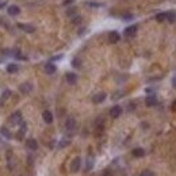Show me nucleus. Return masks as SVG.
Segmentation results:
<instances>
[{
  "label": "nucleus",
  "instance_id": "obj_1",
  "mask_svg": "<svg viewBox=\"0 0 176 176\" xmlns=\"http://www.w3.org/2000/svg\"><path fill=\"white\" fill-rule=\"evenodd\" d=\"M8 122H10L11 125H14V126H16V125H21V123H22V114L19 113V111H16V113H14V114H11Z\"/></svg>",
  "mask_w": 176,
  "mask_h": 176
},
{
  "label": "nucleus",
  "instance_id": "obj_2",
  "mask_svg": "<svg viewBox=\"0 0 176 176\" xmlns=\"http://www.w3.org/2000/svg\"><path fill=\"white\" fill-rule=\"evenodd\" d=\"M80 167H81V158L80 157H75L73 160H72V163H70V171L73 173L79 172L80 171Z\"/></svg>",
  "mask_w": 176,
  "mask_h": 176
},
{
  "label": "nucleus",
  "instance_id": "obj_3",
  "mask_svg": "<svg viewBox=\"0 0 176 176\" xmlns=\"http://www.w3.org/2000/svg\"><path fill=\"white\" fill-rule=\"evenodd\" d=\"M137 26L136 25H133V26H129L127 28H125V37H127V38H130V37H134L136 35V33H137Z\"/></svg>",
  "mask_w": 176,
  "mask_h": 176
},
{
  "label": "nucleus",
  "instance_id": "obj_4",
  "mask_svg": "<svg viewBox=\"0 0 176 176\" xmlns=\"http://www.w3.org/2000/svg\"><path fill=\"white\" fill-rule=\"evenodd\" d=\"M121 114H122V107H121V106H114V107H111V110H110L111 118H118Z\"/></svg>",
  "mask_w": 176,
  "mask_h": 176
},
{
  "label": "nucleus",
  "instance_id": "obj_5",
  "mask_svg": "<svg viewBox=\"0 0 176 176\" xmlns=\"http://www.w3.org/2000/svg\"><path fill=\"white\" fill-rule=\"evenodd\" d=\"M19 89H21L22 94H30V92L33 91V84L31 83H23V84H21V87H19Z\"/></svg>",
  "mask_w": 176,
  "mask_h": 176
},
{
  "label": "nucleus",
  "instance_id": "obj_6",
  "mask_svg": "<svg viewBox=\"0 0 176 176\" xmlns=\"http://www.w3.org/2000/svg\"><path fill=\"white\" fill-rule=\"evenodd\" d=\"M26 146H27L28 149H31V150H37L38 142H37V140H34V138H28V140L26 141Z\"/></svg>",
  "mask_w": 176,
  "mask_h": 176
},
{
  "label": "nucleus",
  "instance_id": "obj_7",
  "mask_svg": "<svg viewBox=\"0 0 176 176\" xmlns=\"http://www.w3.org/2000/svg\"><path fill=\"white\" fill-rule=\"evenodd\" d=\"M76 127V121L73 119V118H68L67 122H65V129H67L68 131H72Z\"/></svg>",
  "mask_w": 176,
  "mask_h": 176
},
{
  "label": "nucleus",
  "instance_id": "obj_8",
  "mask_svg": "<svg viewBox=\"0 0 176 176\" xmlns=\"http://www.w3.org/2000/svg\"><path fill=\"white\" fill-rule=\"evenodd\" d=\"M65 77H67V81L69 84H76V81H77V75L72 73V72H68V73L65 75Z\"/></svg>",
  "mask_w": 176,
  "mask_h": 176
},
{
  "label": "nucleus",
  "instance_id": "obj_9",
  "mask_svg": "<svg viewBox=\"0 0 176 176\" xmlns=\"http://www.w3.org/2000/svg\"><path fill=\"white\" fill-rule=\"evenodd\" d=\"M104 99H106V94H104V92H99V94H96V95L92 98V102L96 103V104H99V103H102Z\"/></svg>",
  "mask_w": 176,
  "mask_h": 176
},
{
  "label": "nucleus",
  "instance_id": "obj_10",
  "mask_svg": "<svg viewBox=\"0 0 176 176\" xmlns=\"http://www.w3.org/2000/svg\"><path fill=\"white\" fill-rule=\"evenodd\" d=\"M145 104L148 106V107H153V106L157 104V98H156V96H153V95L148 96V98L145 99Z\"/></svg>",
  "mask_w": 176,
  "mask_h": 176
},
{
  "label": "nucleus",
  "instance_id": "obj_11",
  "mask_svg": "<svg viewBox=\"0 0 176 176\" xmlns=\"http://www.w3.org/2000/svg\"><path fill=\"white\" fill-rule=\"evenodd\" d=\"M18 27L21 28V30H23V31H26V33H34L35 31V27L34 26H31V25H23V23H19Z\"/></svg>",
  "mask_w": 176,
  "mask_h": 176
},
{
  "label": "nucleus",
  "instance_id": "obj_12",
  "mask_svg": "<svg viewBox=\"0 0 176 176\" xmlns=\"http://www.w3.org/2000/svg\"><path fill=\"white\" fill-rule=\"evenodd\" d=\"M119 39H121V37H119V34H118L116 31H111V33L109 34V41H110L111 43H116L118 41H119Z\"/></svg>",
  "mask_w": 176,
  "mask_h": 176
},
{
  "label": "nucleus",
  "instance_id": "obj_13",
  "mask_svg": "<svg viewBox=\"0 0 176 176\" xmlns=\"http://www.w3.org/2000/svg\"><path fill=\"white\" fill-rule=\"evenodd\" d=\"M42 118H43V121H45L46 123H52L53 122V114L50 113L49 110H45V111H43Z\"/></svg>",
  "mask_w": 176,
  "mask_h": 176
},
{
  "label": "nucleus",
  "instance_id": "obj_14",
  "mask_svg": "<svg viewBox=\"0 0 176 176\" xmlns=\"http://www.w3.org/2000/svg\"><path fill=\"white\" fill-rule=\"evenodd\" d=\"M57 70V68H56V65H54V64H52V62H48L45 65V72L48 75H53L54 73V72H56Z\"/></svg>",
  "mask_w": 176,
  "mask_h": 176
},
{
  "label": "nucleus",
  "instance_id": "obj_15",
  "mask_svg": "<svg viewBox=\"0 0 176 176\" xmlns=\"http://www.w3.org/2000/svg\"><path fill=\"white\" fill-rule=\"evenodd\" d=\"M19 12H21V10L18 6H10L8 7V15H11V16H16V15H19Z\"/></svg>",
  "mask_w": 176,
  "mask_h": 176
},
{
  "label": "nucleus",
  "instance_id": "obj_16",
  "mask_svg": "<svg viewBox=\"0 0 176 176\" xmlns=\"http://www.w3.org/2000/svg\"><path fill=\"white\" fill-rule=\"evenodd\" d=\"M133 156L134 157H144L145 156V150L142 148H136V149H133Z\"/></svg>",
  "mask_w": 176,
  "mask_h": 176
},
{
  "label": "nucleus",
  "instance_id": "obj_17",
  "mask_svg": "<svg viewBox=\"0 0 176 176\" xmlns=\"http://www.w3.org/2000/svg\"><path fill=\"white\" fill-rule=\"evenodd\" d=\"M10 95H11V91H10V89H4V92L1 94V98H0V103L3 104V103L6 102L8 98H10Z\"/></svg>",
  "mask_w": 176,
  "mask_h": 176
},
{
  "label": "nucleus",
  "instance_id": "obj_18",
  "mask_svg": "<svg viewBox=\"0 0 176 176\" xmlns=\"http://www.w3.org/2000/svg\"><path fill=\"white\" fill-rule=\"evenodd\" d=\"M167 19L169 23H176V12H173V11L167 12Z\"/></svg>",
  "mask_w": 176,
  "mask_h": 176
},
{
  "label": "nucleus",
  "instance_id": "obj_19",
  "mask_svg": "<svg viewBox=\"0 0 176 176\" xmlns=\"http://www.w3.org/2000/svg\"><path fill=\"white\" fill-rule=\"evenodd\" d=\"M18 65L16 64H8V67H7V72L8 73H15V72H18Z\"/></svg>",
  "mask_w": 176,
  "mask_h": 176
},
{
  "label": "nucleus",
  "instance_id": "obj_20",
  "mask_svg": "<svg viewBox=\"0 0 176 176\" xmlns=\"http://www.w3.org/2000/svg\"><path fill=\"white\" fill-rule=\"evenodd\" d=\"M167 19V12H161V14L156 15V21L157 22H164Z\"/></svg>",
  "mask_w": 176,
  "mask_h": 176
},
{
  "label": "nucleus",
  "instance_id": "obj_21",
  "mask_svg": "<svg viewBox=\"0 0 176 176\" xmlns=\"http://www.w3.org/2000/svg\"><path fill=\"white\" fill-rule=\"evenodd\" d=\"M0 133L3 134V136H4L6 138H11V133L8 131L7 127H1V129H0Z\"/></svg>",
  "mask_w": 176,
  "mask_h": 176
},
{
  "label": "nucleus",
  "instance_id": "obj_22",
  "mask_svg": "<svg viewBox=\"0 0 176 176\" xmlns=\"http://www.w3.org/2000/svg\"><path fill=\"white\" fill-rule=\"evenodd\" d=\"M92 167H94V157H89L87 158V171H89V169H92Z\"/></svg>",
  "mask_w": 176,
  "mask_h": 176
},
{
  "label": "nucleus",
  "instance_id": "obj_23",
  "mask_svg": "<svg viewBox=\"0 0 176 176\" xmlns=\"http://www.w3.org/2000/svg\"><path fill=\"white\" fill-rule=\"evenodd\" d=\"M80 22H81L80 15H73V18H72V23H73V25H77V23H80Z\"/></svg>",
  "mask_w": 176,
  "mask_h": 176
},
{
  "label": "nucleus",
  "instance_id": "obj_24",
  "mask_svg": "<svg viewBox=\"0 0 176 176\" xmlns=\"http://www.w3.org/2000/svg\"><path fill=\"white\" fill-rule=\"evenodd\" d=\"M69 142H70L69 140H61L60 144H58V148H65L67 145H69Z\"/></svg>",
  "mask_w": 176,
  "mask_h": 176
},
{
  "label": "nucleus",
  "instance_id": "obj_25",
  "mask_svg": "<svg viewBox=\"0 0 176 176\" xmlns=\"http://www.w3.org/2000/svg\"><path fill=\"white\" fill-rule=\"evenodd\" d=\"M72 65H73L75 68H80V65H81L80 60H79V58H75V60L72 61Z\"/></svg>",
  "mask_w": 176,
  "mask_h": 176
},
{
  "label": "nucleus",
  "instance_id": "obj_26",
  "mask_svg": "<svg viewBox=\"0 0 176 176\" xmlns=\"http://www.w3.org/2000/svg\"><path fill=\"white\" fill-rule=\"evenodd\" d=\"M122 95H123V92L118 91V92H115V94H114V95H113V99H114V100H116V99L122 98Z\"/></svg>",
  "mask_w": 176,
  "mask_h": 176
},
{
  "label": "nucleus",
  "instance_id": "obj_27",
  "mask_svg": "<svg viewBox=\"0 0 176 176\" xmlns=\"http://www.w3.org/2000/svg\"><path fill=\"white\" fill-rule=\"evenodd\" d=\"M141 176H155V173L152 172V171H142V173H141Z\"/></svg>",
  "mask_w": 176,
  "mask_h": 176
},
{
  "label": "nucleus",
  "instance_id": "obj_28",
  "mask_svg": "<svg viewBox=\"0 0 176 176\" xmlns=\"http://www.w3.org/2000/svg\"><path fill=\"white\" fill-rule=\"evenodd\" d=\"M123 19H125V21H130V19H133V15H131V14L123 15Z\"/></svg>",
  "mask_w": 176,
  "mask_h": 176
},
{
  "label": "nucleus",
  "instance_id": "obj_29",
  "mask_svg": "<svg viewBox=\"0 0 176 176\" xmlns=\"http://www.w3.org/2000/svg\"><path fill=\"white\" fill-rule=\"evenodd\" d=\"M73 3V0H65L64 1V6H68V4H72Z\"/></svg>",
  "mask_w": 176,
  "mask_h": 176
},
{
  "label": "nucleus",
  "instance_id": "obj_30",
  "mask_svg": "<svg viewBox=\"0 0 176 176\" xmlns=\"http://www.w3.org/2000/svg\"><path fill=\"white\" fill-rule=\"evenodd\" d=\"M4 4H6V1H3V0H0V8H1V7H3V6H4Z\"/></svg>",
  "mask_w": 176,
  "mask_h": 176
}]
</instances>
